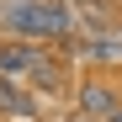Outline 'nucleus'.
I'll list each match as a JSON object with an SVG mask.
<instances>
[{"label":"nucleus","mask_w":122,"mask_h":122,"mask_svg":"<svg viewBox=\"0 0 122 122\" xmlns=\"http://www.w3.org/2000/svg\"><path fill=\"white\" fill-rule=\"evenodd\" d=\"M85 112L90 117H112V96L106 90H85Z\"/></svg>","instance_id":"7ed1b4c3"},{"label":"nucleus","mask_w":122,"mask_h":122,"mask_svg":"<svg viewBox=\"0 0 122 122\" xmlns=\"http://www.w3.org/2000/svg\"><path fill=\"white\" fill-rule=\"evenodd\" d=\"M32 64H37L32 48H0V69H5V74H21V69H32Z\"/></svg>","instance_id":"f03ea898"},{"label":"nucleus","mask_w":122,"mask_h":122,"mask_svg":"<svg viewBox=\"0 0 122 122\" xmlns=\"http://www.w3.org/2000/svg\"><path fill=\"white\" fill-rule=\"evenodd\" d=\"M112 117H117V122H122V112H112Z\"/></svg>","instance_id":"423d86ee"},{"label":"nucleus","mask_w":122,"mask_h":122,"mask_svg":"<svg viewBox=\"0 0 122 122\" xmlns=\"http://www.w3.org/2000/svg\"><path fill=\"white\" fill-rule=\"evenodd\" d=\"M5 21H11V32H27V37H64L74 27V16L58 0H11Z\"/></svg>","instance_id":"f257e3e1"},{"label":"nucleus","mask_w":122,"mask_h":122,"mask_svg":"<svg viewBox=\"0 0 122 122\" xmlns=\"http://www.w3.org/2000/svg\"><path fill=\"white\" fill-rule=\"evenodd\" d=\"M90 53H101V58H122V43H112V37H96V43H85Z\"/></svg>","instance_id":"20e7f679"},{"label":"nucleus","mask_w":122,"mask_h":122,"mask_svg":"<svg viewBox=\"0 0 122 122\" xmlns=\"http://www.w3.org/2000/svg\"><path fill=\"white\" fill-rule=\"evenodd\" d=\"M0 106H16V112H27V96H21V90H11V85H0Z\"/></svg>","instance_id":"39448f33"}]
</instances>
